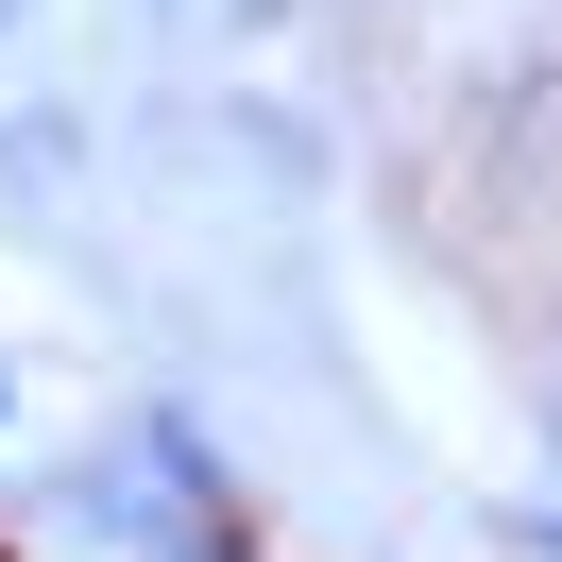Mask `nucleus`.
Instances as JSON below:
<instances>
[]
</instances>
